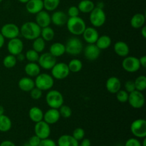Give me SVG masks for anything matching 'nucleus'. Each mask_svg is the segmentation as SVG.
<instances>
[{
    "mask_svg": "<svg viewBox=\"0 0 146 146\" xmlns=\"http://www.w3.org/2000/svg\"><path fill=\"white\" fill-rule=\"evenodd\" d=\"M41 28L34 21H27L22 24L20 34L27 40L33 41L40 36Z\"/></svg>",
    "mask_w": 146,
    "mask_h": 146,
    "instance_id": "1",
    "label": "nucleus"
},
{
    "mask_svg": "<svg viewBox=\"0 0 146 146\" xmlns=\"http://www.w3.org/2000/svg\"><path fill=\"white\" fill-rule=\"evenodd\" d=\"M66 24L68 31L74 36L82 35L86 28L85 21L80 17H69Z\"/></svg>",
    "mask_w": 146,
    "mask_h": 146,
    "instance_id": "2",
    "label": "nucleus"
},
{
    "mask_svg": "<svg viewBox=\"0 0 146 146\" xmlns=\"http://www.w3.org/2000/svg\"><path fill=\"white\" fill-rule=\"evenodd\" d=\"M34 83L35 87L39 88L42 91H49L53 88L54 84V78L48 74H41L35 77Z\"/></svg>",
    "mask_w": 146,
    "mask_h": 146,
    "instance_id": "3",
    "label": "nucleus"
},
{
    "mask_svg": "<svg viewBox=\"0 0 146 146\" xmlns=\"http://www.w3.org/2000/svg\"><path fill=\"white\" fill-rule=\"evenodd\" d=\"M64 96L57 90H49L46 95V102L51 108L58 109L64 104Z\"/></svg>",
    "mask_w": 146,
    "mask_h": 146,
    "instance_id": "4",
    "label": "nucleus"
},
{
    "mask_svg": "<svg viewBox=\"0 0 146 146\" xmlns=\"http://www.w3.org/2000/svg\"><path fill=\"white\" fill-rule=\"evenodd\" d=\"M66 53L71 56L79 55L84 49L83 43L78 37L73 36L68 38L65 44Z\"/></svg>",
    "mask_w": 146,
    "mask_h": 146,
    "instance_id": "5",
    "label": "nucleus"
},
{
    "mask_svg": "<svg viewBox=\"0 0 146 146\" xmlns=\"http://www.w3.org/2000/svg\"><path fill=\"white\" fill-rule=\"evenodd\" d=\"M89 20L93 27L95 28L102 27L106 21V15L104 9L95 7L90 12Z\"/></svg>",
    "mask_w": 146,
    "mask_h": 146,
    "instance_id": "6",
    "label": "nucleus"
},
{
    "mask_svg": "<svg viewBox=\"0 0 146 146\" xmlns=\"http://www.w3.org/2000/svg\"><path fill=\"white\" fill-rule=\"evenodd\" d=\"M131 132L135 138H144L146 137V121L143 118L135 120L131 124Z\"/></svg>",
    "mask_w": 146,
    "mask_h": 146,
    "instance_id": "7",
    "label": "nucleus"
},
{
    "mask_svg": "<svg viewBox=\"0 0 146 146\" xmlns=\"http://www.w3.org/2000/svg\"><path fill=\"white\" fill-rule=\"evenodd\" d=\"M51 76L56 80H64L70 74L68 64L66 63H56L51 68Z\"/></svg>",
    "mask_w": 146,
    "mask_h": 146,
    "instance_id": "8",
    "label": "nucleus"
},
{
    "mask_svg": "<svg viewBox=\"0 0 146 146\" xmlns=\"http://www.w3.org/2000/svg\"><path fill=\"white\" fill-rule=\"evenodd\" d=\"M128 102L132 108L135 109H140L145 105V96L141 91L135 90L129 94Z\"/></svg>",
    "mask_w": 146,
    "mask_h": 146,
    "instance_id": "9",
    "label": "nucleus"
},
{
    "mask_svg": "<svg viewBox=\"0 0 146 146\" xmlns=\"http://www.w3.org/2000/svg\"><path fill=\"white\" fill-rule=\"evenodd\" d=\"M122 67L125 71L128 73H135L141 68L139 58L135 56L125 57L122 61Z\"/></svg>",
    "mask_w": 146,
    "mask_h": 146,
    "instance_id": "10",
    "label": "nucleus"
},
{
    "mask_svg": "<svg viewBox=\"0 0 146 146\" xmlns=\"http://www.w3.org/2000/svg\"><path fill=\"white\" fill-rule=\"evenodd\" d=\"M34 133L41 140L49 138L51 135L50 125L46 123L44 120L36 123L34 125Z\"/></svg>",
    "mask_w": 146,
    "mask_h": 146,
    "instance_id": "11",
    "label": "nucleus"
},
{
    "mask_svg": "<svg viewBox=\"0 0 146 146\" xmlns=\"http://www.w3.org/2000/svg\"><path fill=\"white\" fill-rule=\"evenodd\" d=\"M38 64L41 68L45 70H51L56 64V58L51 55L49 52H45L39 55Z\"/></svg>",
    "mask_w": 146,
    "mask_h": 146,
    "instance_id": "12",
    "label": "nucleus"
},
{
    "mask_svg": "<svg viewBox=\"0 0 146 146\" xmlns=\"http://www.w3.org/2000/svg\"><path fill=\"white\" fill-rule=\"evenodd\" d=\"M0 33L5 38L11 39L19 36L20 34V29L15 24L8 23L2 26Z\"/></svg>",
    "mask_w": 146,
    "mask_h": 146,
    "instance_id": "13",
    "label": "nucleus"
},
{
    "mask_svg": "<svg viewBox=\"0 0 146 146\" xmlns=\"http://www.w3.org/2000/svg\"><path fill=\"white\" fill-rule=\"evenodd\" d=\"M24 49V43L22 40L19 38L18 37L9 39L7 44V51L9 54L17 56L19 54L22 52Z\"/></svg>",
    "mask_w": 146,
    "mask_h": 146,
    "instance_id": "14",
    "label": "nucleus"
},
{
    "mask_svg": "<svg viewBox=\"0 0 146 146\" xmlns=\"http://www.w3.org/2000/svg\"><path fill=\"white\" fill-rule=\"evenodd\" d=\"M82 35L84 41L86 43H88V44H96L97 39L99 37V34H98V31L94 27H86V28L84 30Z\"/></svg>",
    "mask_w": 146,
    "mask_h": 146,
    "instance_id": "15",
    "label": "nucleus"
},
{
    "mask_svg": "<svg viewBox=\"0 0 146 146\" xmlns=\"http://www.w3.org/2000/svg\"><path fill=\"white\" fill-rule=\"evenodd\" d=\"M85 58L88 61H95L99 57L101 50L98 48L95 44H88L84 50Z\"/></svg>",
    "mask_w": 146,
    "mask_h": 146,
    "instance_id": "16",
    "label": "nucleus"
},
{
    "mask_svg": "<svg viewBox=\"0 0 146 146\" xmlns=\"http://www.w3.org/2000/svg\"><path fill=\"white\" fill-rule=\"evenodd\" d=\"M60 118H61V115L58 112V110L50 108L44 113L43 120L49 125H53V124L56 123L59 121Z\"/></svg>",
    "mask_w": 146,
    "mask_h": 146,
    "instance_id": "17",
    "label": "nucleus"
},
{
    "mask_svg": "<svg viewBox=\"0 0 146 146\" xmlns=\"http://www.w3.org/2000/svg\"><path fill=\"white\" fill-rule=\"evenodd\" d=\"M35 22L41 28L48 27L51 23V15L48 14L47 11L42 10V11H39V12L36 14Z\"/></svg>",
    "mask_w": 146,
    "mask_h": 146,
    "instance_id": "18",
    "label": "nucleus"
},
{
    "mask_svg": "<svg viewBox=\"0 0 146 146\" xmlns=\"http://www.w3.org/2000/svg\"><path fill=\"white\" fill-rule=\"evenodd\" d=\"M106 88L109 93L115 94L120 89H121V81L116 76L110 77L106 82Z\"/></svg>",
    "mask_w": 146,
    "mask_h": 146,
    "instance_id": "19",
    "label": "nucleus"
},
{
    "mask_svg": "<svg viewBox=\"0 0 146 146\" xmlns=\"http://www.w3.org/2000/svg\"><path fill=\"white\" fill-rule=\"evenodd\" d=\"M26 9L31 14H36L44 9L43 0H29L26 4Z\"/></svg>",
    "mask_w": 146,
    "mask_h": 146,
    "instance_id": "20",
    "label": "nucleus"
},
{
    "mask_svg": "<svg viewBox=\"0 0 146 146\" xmlns=\"http://www.w3.org/2000/svg\"><path fill=\"white\" fill-rule=\"evenodd\" d=\"M51 23L57 27H63L65 25L68 20V17L65 12L62 11H56L51 16Z\"/></svg>",
    "mask_w": 146,
    "mask_h": 146,
    "instance_id": "21",
    "label": "nucleus"
},
{
    "mask_svg": "<svg viewBox=\"0 0 146 146\" xmlns=\"http://www.w3.org/2000/svg\"><path fill=\"white\" fill-rule=\"evenodd\" d=\"M113 49L115 54L121 57H126L130 53V48L128 44L122 41L115 42L113 46Z\"/></svg>",
    "mask_w": 146,
    "mask_h": 146,
    "instance_id": "22",
    "label": "nucleus"
},
{
    "mask_svg": "<svg viewBox=\"0 0 146 146\" xmlns=\"http://www.w3.org/2000/svg\"><path fill=\"white\" fill-rule=\"evenodd\" d=\"M18 86L22 91L30 92L35 87V83L31 77H23L19 81Z\"/></svg>",
    "mask_w": 146,
    "mask_h": 146,
    "instance_id": "23",
    "label": "nucleus"
},
{
    "mask_svg": "<svg viewBox=\"0 0 146 146\" xmlns=\"http://www.w3.org/2000/svg\"><path fill=\"white\" fill-rule=\"evenodd\" d=\"M57 146H78L79 143L71 135H62L57 141Z\"/></svg>",
    "mask_w": 146,
    "mask_h": 146,
    "instance_id": "24",
    "label": "nucleus"
},
{
    "mask_svg": "<svg viewBox=\"0 0 146 146\" xmlns=\"http://www.w3.org/2000/svg\"><path fill=\"white\" fill-rule=\"evenodd\" d=\"M24 71L29 77H36L41 73V67L36 62H29L24 67Z\"/></svg>",
    "mask_w": 146,
    "mask_h": 146,
    "instance_id": "25",
    "label": "nucleus"
},
{
    "mask_svg": "<svg viewBox=\"0 0 146 146\" xmlns=\"http://www.w3.org/2000/svg\"><path fill=\"white\" fill-rule=\"evenodd\" d=\"M49 53L54 57L62 56L66 53L65 44L60 42H55L52 44L50 46Z\"/></svg>",
    "mask_w": 146,
    "mask_h": 146,
    "instance_id": "26",
    "label": "nucleus"
},
{
    "mask_svg": "<svg viewBox=\"0 0 146 146\" xmlns=\"http://www.w3.org/2000/svg\"><path fill=\"white\" fill-rule=\"evenodd\" d=\"M145 16L142 13H137L134 14L131 19V25L133 29H141L145 25Z\"/></svg>",
    "mask_w": 146,
    "mask_h": 146,
    "instance_id": "27",
    "label": "nucleus"
},
{
    "mask_svg": "<svg viewBox=\"0 0 146 146\" xmlns=\"http://www.w3.org/2000/svg\"><path fill=\"white\" fill-rule=\"evenodd\" d=\"M29 117L31 121L36 123L42 121L44 118V112L38 107L34 106L30 108L29 111Z\"/></svg>",
    "mask_w": 146,
    "mask_h": 146,
    "instance_id": "28",
    "label": "nucleus"
},
{
    "mask_svg": "<svg viewBox=\"0 0 146 146\" xmlns=\"http://www.w3.org/2000/svg\"><path fill=\"white\" fill-rule=\"evenodd\" d=\"M78 8L80 12L88 14L95 8V4L91 0H81L78 3Z\"/></svg>",
    "mask_w": 146,
    "mask_h": 146,
    "instance_id": "29",
    "label": "nucleus"
},
{
    "mask_svg": "<svg viewBox=\"0 0 146 146\" xmlns=\"http://www.w3.org/2000/svg\"><path fill=\"white\" fill-rule=\"evenodd\" d=\"M111 44H112V41L109 36L102 35L98 37L95 44L100 50H104L109 48Z\"/></svg>",
    "mask_w": 146,
    "mask_h": 146,
    "instance_id": "30",
    "label": "nucleus"
},
{
    "mask_svg": "<svg viewBox=\"0 0 146 146\" xmlns=\"http://www.w3.org/2000/svg\"><path fill=\"white\" fill-rule=\"evenodd\" d=\"M11 127H12V122L9 117L4 114L0 115V132H8L11 130Z\"/></svg>",
    "mask_w": 146,
    "mask_h": 146,
    "instance_id": "31",
    "label": "nucleus"
},
{
    "mask_svg": "<svg viewBox=\"0 0 146 146\" xmlns=\"http://www.w3.org/2000/svg\"><path fill=\"white\" fill-rule=\"evenodd\" d=\"M40 36L45 41H51L54 39L55 36V32L54 29L48 26V27L41 28Z\"/></svg>",
    "mask_w": 146,
    "mask_h": 146,
    "instance_id": "32",
    "label": "nucleus"
},
{
    "mask_svg": "<svg viewBox=\"0 0 146 146\" xmlns=\"http://www.w3.org/2000/svg\"><path fill=\"white\" fill-rule=\"evenodd\" d=\"M68 66L70 72L78 73L82 69L83 63L81 60L78 59V58H74L69 61V63L68 64Z\"/></svg>",
    "mask_w": 146,
    "mask_h": 146,
    "instance_id": "33",
    "label": "nucleus"
},
{
    "mask_svg": "<svg viewBox=\"0 0 146 146\" xmlns=\"http://www.w3.org/2000/svg\"><path fill=\"white\" fill-rule=\"evenodd\" d=\"M32 48L38 54L42 53L46 48V41L41 36H38V38L33 40Z\"/></svg>",
    "mask_w": 146,
    "mask_h": 146,
    "instance_id": "34",
    "label": "nucleus"
},
{
    "mask_svg": "<svg viewBox=\"0 0 146 146\" xmlns=\"http://www.w3.org/2000/svg\"><path fill=\"white\" fill-rule=\"evenodd\" d=\"M44 8L47 11H54L58 8L60 0H43Z\"/></svg>",
    "mask_w": 146,
    "mask_h": 146,
    "instance_id": "35",
    "label": "nucleus"
},
{
    "mask_svg": "<svg viewBox=\"0 0 146 146\" xmlns=\"http://www.w3.org/2000/svg\"><path fill=\"white\" fill-rule=\"evenodd\" d=\"M135 90L139 91H145L146 88V76L143 75H141L137 77L134 81Z\"/></svg>",
    "mask_w": 146,
    "mask_h": 146,
    "instance_id": "36",
    "label": "nucleus"
},
{
    "mask_svg": "<svg viewBox=\"0 0 146 146\" xmlns=\"http://www.w3.org/2000/svg\"><path fill=\"white\" fill-rule=\"evenodd\" d=\"M17 60L16 56L9 54L6 56L3 59V65L7 68H12L17 65Z\"/></svg>",
    "mask_w": 146,
    "mask_h": 146,
    "instance_id": "37",
    "label": "nucleus"
},
{
    "mask_svg": "<svg viewBox=\"0 0 146 146\" xmlns=\"http://www.w3.org/2000/svg\"><path fill=\"white\" fill-rule=\"evenodd\" d=\"M39 57V54L32 49H29L25 54V58L29 62H36Z\"/></svg>",
    "mask_w": 146,
    "mask_h": 146,
    "instance_id": "38",
    "label": "nucleus"
},
{
    "mask_svg": "<svg viewBox=\"0 0 146 146\" xmlns=\"http://www.w3.org/2000/svg\"><path fill=\"white\" fill-rule=\"evenodd\" d=\"M58 110L60 113V115L64 118H68L72 115V110H71V108L68 106L63 104Z\"/></svg>",
    "mask_w": 146,
    "mask_h": 146,
    "instance_id": "39",
    "label": "nucleus"
},
{
    "mask_svg": "<svg viewBox=\"0 0 146 146\" xmlns=\"http://www.w3.org/2000/svg\"><path fill=\"white\" fill-rule=\"evenodd\" d=\"M115 94H116L117 100H118L120 103H123L124 104V103L128 102L129 94H128L125 90L120 89Z\"/></svg>",
    "mask_w": 146,
    "mask_h": 146,
    "instance_id": "40",
    "label": "nucleus"
},
{
    "mask_svg": "<svg viewBox=\"0 0 146 146\" xmlns=\"http://www.w3.org/2000/svg\"><path fill=\"white\" fill-rule=\"evenodd\" d=\"M71 135L76 141H80L85 137V131L82 128H77L73 131V133Z\"/></svg>",
    "mask_w": 146,
    "mask_h": 146,
    "instance_id": "41",
    "label": "nucleus"
},
{
    "mask_svg": "<svg viewBox=\"0 0 146 146\" xmlns=\"http://www.w3.org/2000/svg\"><path fill=\"white\" fill-rule=\"evenodd\" d=\"M43 91L40 90L39 88L34 87L31 91H30V96H31V98L34 100H38L42 97Z\"/></svg>",
    "mask_w": 146,
    "mask_h": 146,
    "instance_id": "42",
    "label": "nucleus"
},
{
    "mask_svg": "<svg viewBox=\"0 0 146 146\" xmlns=\"http://www.w3.org/2000/svg\"><path fill=\"white\" fill-rule=\"evenodd\" d=\"M79 9H78V7L76 6H71L68 8V16L69 17H78L79 15Z\"/></svg>",
    "mask_w": 146,
    "mask_h": 146,
    "instance_id": "43",
    "label": "nucleus"
},
{
    "mask_svg": "<svg viewBox=\"0 0 146 146\" xmlns=\"http://www.w3.org/2000/svg\"><path fill=\"white\" fill-rule=\"evenodd\" d=\"M123 146H142L141 142L135 138H131L125 141Z\"/></svg>",
    "mask_w": 146,
    "mask_h": 146,
    "instance_id": "44",
    "label": "nucleus"
},
{
    "mask_svg": "<svg viewBox=\"0 0 146 146\" xmlns=\"http://www.w3.org/2000/svg\"><path fill=\"white\" fill-rule=\"evenodd\" d=\"M38 146H57V144L54 140L48 138L46 139L41 140V142Z\"/></svg>",
    "mask_w": 146,
    "mask_h": 146,
    "instance_id": "45",
    "label": "nucleus"
},
{
    "mask_svg": "<svg viewBox=\"0 0 146 146\" xmlns=\"http://www.w3.org/2000/svg\"><path fill=\"white\" fill-rule=\"evenodd\" d=\"M125 90L130 94V93L133 92L135 90V84H134V81H128L125 83Z\"/></svg>",
    "mask_w": 146,
    "mask_h": 146,
    "instance_id": "46",
    "label": "nucleus"
},
{
    "mask_svg": "<svg viewBox=\"0 0 146 146\" xmlns=\"http://www.w3.org/2000/svg\"><path fill=\"white\" fill-rule=\"evenodd\" d=\"M40 142H41V139L36 135H32L28 141V143L31 146H38Z\"/></svg>",
    "mask_w": 146,
    "mask_h": 146,
    "instance_id": "47",
    "label": "nucleus"
},
{
    "mask_svg": "<svg viewBox=\"0 0 146 146\" xmlns=\"http://www.w3.org/2000/svg\"><path fill=\"white\" fill-rule=\"evenodd\" d=\"M0 146H17V145H16L12 141L6 140V141H2V142L0 143Z\"/></svg>",
    "mask_w": 146,
    "mask_h": 146,
    "instance_id": "48",
    "label": "nucleus"
},
{
    "mask_svg": "<svg viewBox=\"0 0 146 146\" xmlns=\"http://www.w3.org/2000/svg\"><path fill=\"white\" fill-rule=\"evenodd\" d=\"M140 64H141V66H142L143 68H145L146 67V56H143L141 58H139Z\"/></svg>",
    "mask_w": 146,
    "mask_h": 146,
    "instance_id": "49",
    "label": "nucleus"
},
{
    "mask_svg": "<svg viewBox=\"0 0 146 146\" xmlns=\"http://www.w3.org/2000/svg\"><path fill=\"white\" fill-rule=\"evenodd\" d=\"M16 58H17V61H21V62H22V61H24L26 59L25 54H22V52H21L20 54H19L18 55L16 56Z\"/></svg>",
    "mask_w": 146,
    "mask_h": 146,
    "instance_id": "50",
    "label": "nucleus"
},
{
    "mask_svg": "<svg viewBox=\"0 0 146 146\" xmlns=\"http://www.w3.org/2000/svg\"><path fill=\"white\" fill-rule=\"evenodd\" d=\"M81 145L84 146H91V141H90L89 139H88V138H83V139L81 140Z\"/></svg>",
    "mask_w": 146,
    "mask_h": 146,
    "instance_id": "51",
    "label": "nucleus"
},
{
    "mask_svg": "<svg viewBox=\"0 0 146 146\" xmlns=\"http://www.w3.org/2000/svg\"><path fill=\"white\" fill-rule=\"evenodd\" d=\"M4 43H5V38L3 36L2 34L0 33V48H2L4 45Z\"/></svg>",
    "mask_w": 146,
    "mask_h": 146,
    "instance_id": "52",
    "label": "nucleus"
},
{
    "mask_svg": "<svg viewBox=\"0 0 146 146\" xmlns=\"http://www.w3.org/2000/svg\"><path fill=\"white\" fill-rule=\"evenodd\" d=\"M141 34L142 35V36L144 38H146V27L145 25L143 27H141Z\"/></svg>",
    "mask_w": 146,
    "mask_h": 146,
    "instance_id": "53",
    "label": "nucleus"
},
{
    "mask_svg": "<svg viewBox=\"0 0 146 146\" xmlns=\"http://www.w3.org/2000/svg\"><path fill=\"white\" fill-rule=\"evenodd\" d=\"M96 7H98V8H101V9H104V2H102V1H99V2L97 4Z\"/></svg>",
    "mask_w": 146,
    "mask_h": 146,
    "instance_id": "54",
    "label": "nucleus"
},
{
    "mask_svg": "<svg viewBox=\"0 0 146 146\" xmlns=\"http://www.w3.org/2000/svg\"><path fill=\"white\" fill-rule=\"evenodd\" d=\"M4 114V108L2 106L0 105V115Z\"/></svg>",
    "mask_w": 146,
    "mask_h": 146,
    "instance_id": "55",
    "label": "nucleus"
},
{
    "mask_svg": "<svg viewBox=\"0 0 146 146\" xmlns=\"http://www.w3.org/2000/svg\"><path fill=\"white\" fill-rule=\"evenodd\" d=\"M143 142L141 143V145L146 146V138H143Z\"/></svg>",
    "mask_w": 146,
    "mask_h": 146,
    "instance_id": "56",
    "label": "nucleus"
},
{
    "mask_svg": "<svg viewBox=\"0 0 146 146\" xmlns=\"http://www.w3.org/2000/svg\"><path fill=\"white\" fill-rule=\"evenodd\" d=\"M18 1H19V2L22 3V4H27L29 0H18Z\"/></svg>",
    "mask_w": 146,
    "mask_h": 146,
    "instance_id": "57",
    "label": "nucleus"
},
{
    "mask_svg": "<svg viewBox=\"0 0 146 146\" xmlns=\"http://www.w3.org/2000/svg\"><path fill=\"white\" fill-rule=\"evenodd\" d=\"M23 146H31V145H30V144L28 142H27V143H24V145H23Z\"/></svg>",
    "mask_w": 146,
    "mask_h": 146,
    "instance_id": "58",
    "label": "nucleus"
},
{
    "mask_svg": "<svg viewBox=\"0 0 146 146\" xmlns=\"http://www.w3.org/2000/svg\"><path fill=\"white\" fill-rule=\"evenodd\" d=\"M78 146H84V145H81V144H79V145Z\"/></svg>",
    "mask_w": 146,
    "mask_h": 146,
    "instance_id": "59",
    "label": "nucleus"
},
{
    "mask_svg": "<svg viewBox=\"0 0 146 146\" xmlns=\"http://www.w3.org/2000/svg\"><path fill=\"white\" fill-rule=\"evenodd\" d=\"M2 1H3V0H0V3H1Z\"/></svg>",
    "mask_w": 146,
    "mask_h": 146,
    "instance_id": "60",
    "label": "nucleus"
},
{
    "mask_svg": "<svg viewBox=\"0 0 146 146\" xmlns=\"http://www.w3.org/2000/svg\"><path fill=\"white\" fill-rule=\"evenodd\" d=\"M102 146H108V145H102Z\"/></svg>",
    "mask_w": 146,
    "mask_h": 146,
    "instance_id": "61",
    "label": "nucleus"
}]
</instances>
